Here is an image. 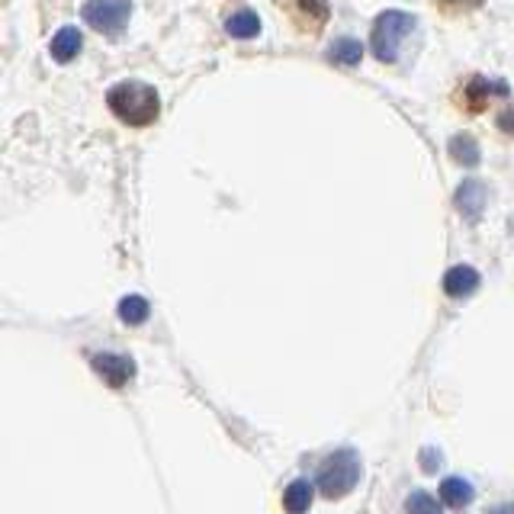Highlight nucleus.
<instances>
[{
	"label": "nucleus",
	"instance_id": "nucleus-1",
	"mask_svg": "<svg viewBox=\"0 0 514 514\" xmlns=\"http://www.w3.org/2000/svg\"><path fill=\"white\" fill-rule=\"evenodd\" d=\"M107 103L119 123L126 126H152L161 113V100H158V91L152 84H142V81H119L107 91Z\"/></svg>",
	"mask_w": 514,
	"mask_h": 514
},
{
	"label": "nucleus",
	"instance_id": "nucleus-2",
	"mask_svg": "<svg viewBox=\"0 0 514 514\" xmlns=\"http://www.w3.org/2000/svg\"><path fill=\"white\" fill-rule=\"evenodd\" d=\"M357 483H361V457L353 450L331 453L318 469V489H322L325 499H344Z\"/></svg>",
	"mask_w": 514,
	"mask_h": 514
},
{
	"label": "nucleus",
	"instance_id": "nucleus-3",
	"mask_svg": "<svg viewBox=\"0 0 514 514\" xmlns=\"http://www.w3.org/2000/svg\"><path fill=\"white\" fill-rule=\"evenodd\" d=\"M408 32H414V16L402 13V10H386V13H379V20L373 23V36H370L373 55H377L383 65H392L399 58V46Z\"/></svg>",
	"mask_w": 514,
	"mask_h": 514
},
{
	"label": "nucleus",
	"instance_id": "nucleus-4",
	"mask_svg": "<svg viewBox=\"0 0 514 514\" xmlns=\"http://www.w3.org/2000/svg\"><path fill=\"white\" fill-rule=\"evenodd\" d=\"M276 4H280V10L300 36H318L328 26L331 10L325 0H276Z\"/></svg>",
	"mask_w": 514,
	"mask_h": 514
},
{
	"label": "nucleus",
	"instance_id": "nucleus-5",
	"mask_svg": "<svg viewBox=\"0 0 514 514\" xmlns=\"http://www.w3.org/2000/svg\"><path fill=\"white\" fill-rule=\"evenodd\" d=\"M129 0H87L84 4V20L87 26H93L97 32H107V36H116L129 23Z\"/></svg>",
	"mask_w": 514,
	"mask_h": 514
},
{
	"label": "nucleus",
	"instance_id": "nucleus-6",
	"mask_svg": "<svg viewBox=\"0 0 514 514\" xmlns=\"http://www.w3.org/2000/svg\"><path fill=\"white\" fill-rule=\"evenodd\" d=\"M91 363L113 389H123V386L135 377V363H132L129 357H119V353H93Z\"/></svg>",
	"mask_w": 514,
	"mask_h": 514
},
{
	"label": "nucleus",
	"instance_id": "nucleus-7",
	"mask_svg": "<svg viewBox=\"0 0 514 514\" xmlns=\"http://www.w3.org/2000/svg\"><path fill=\"white\" fill-rule=\"evenodd\" d=\"M489 100H492V84L483 81V77H469L466 84H460L457 93H453V103H457L466 116L485 113V109H489Z\"/></svg>",
	"mask_w": 514,
	"mask_h": 514
},
{
	"label": "nucleus",
	"instance_id": "nucleus-8",
	"mask_svg": "<svg viewBox=\"0 0 514 514\" xmlns=\"http://www.w3.org/2000/svg\"><path fill=\"white\" fill-rule=\"evenodd\" d=\"M479 286V274L473 267H450L444 276V292L447 296H469Z\"/></svg>",
	"mask_w": 514,
	"mask_h": 514
},
{
	"label": "nucleus",
	"instance_id": "nucleus-9",
	"mask_svg": "<svg viewBox=\"0 0 514 514\" xmlns=\"http://www.w3.org/2000/svg\"><path fill=\"white\" fill-rule=\"evenodd\" d=\"M440 499H444L450 508H457V511H463L469 501L476 499V489H473L466 479L450 476V479H444V483H440Z\"/></svg>",
	"mask_w": 514,
	"mask_h": 514
},
{
	"label": "nucleus",
	"instance_id": "nucleus-10",
	"mask_svg": "<svg viewBox=\"0 0 514 514\" xmlns=\"http://www.w3.org/2000/svg\"><path fill=\"white\" fill-rule=\"evenodd\" d=\"M315 485L306 483V479H296V483L286 485L283 492V508L286 514H306L312 508V495H315Z\"/></svg>",
	"mask_w": 514,
	"mask_h": 514
},
{
	"label": "nucleus",
	"instance_id": "nucleus-11",
	"mask_svg": "<svg viewBox=\"0 0 514 514\" xmlns=\"http://www.w3.org/2000/svg\"><path fill=\"white\" fill-rule=\"evenodd\" d=\"M483 203H485V190L479 180H466V184L457 190V209H460L466 219H479Z\"/></svg>",
	"mask_w": 514,
	"mask_h": 514
},
{
	"label": "nucleus",
	"instance_id": "nucleus-12",
	"mask_svg": "<svg viewBox=\"0 0 514 514\" xmlns=\"http://www.w3.org/2000/svg\"><path fill=\"white\" fill-rule=\"evenodd\" d=\"M81 32L74 30V26H62V30L52 36V55L58 58V62H71L77 52H81Z\"/></svg>",
	"mask_w": 514,
	"mask_h": 514
},
{
	"label": "nucleus",
	"instance_id": "nucleus-13",
	"mask_svg": "<svg viewBox=\"0 0 514 514\" xmlns=\"http://www.w3.org/2000/svg\"><path fill=\"white\" fill-rule=\"evenodd\" d=\"M225 30L235 39H254L261 32V20H257V13H251V10H239V13H231L229 20H225Z\"/></svg>",
	"mask_w": 514,
	"mask_h": 514
},
{
	"label": "nucleus",
	"instance_id": "nucleus-14",
	"mask_svg": "<svg viewBox=\"0 0 514 514\" xmlns=\"http://www.w3.org/2000/svg\"><path fill=\"white\" fill-rule=\"evenodd\" d=\"M328 58L335 65H341V68H353V65H361L363 58V48L357 39H341V42H335L328 52Z\"/></svg>",
	"mask_w": 514,
	"mask_h": 514
},
{
	"label": "nucleus",
	"instance_id": "nucleus-15",
	"mask_svg": "<svg viewBox=\"0 0 514 514\" xmlns=\"http://www.w3.org/2000/svg\"><path fill=\"white\" fill-rule=\"evenodd\" d=\"M450 154H453V161H457V164H463V168H473V164L479 161V145L469 135H457L450 142Z\"/></svg>",
	"mask_w": 514,
	"mask_h": 514
},
{
	"label": "nucleus",
	"instance_id": "nucleus-16",
	"mask_svg": "<svg viewBox=\"0 0 514 514\" xmlns=\"http://www.w3.org/2000/svg\"><path fill=\"white\" fill-rule=\"evenodd\" d=\"M119 318H123L126 325H142L148 318V302L142 300V296H126V300L119 302Z\"/></svg>",
	"mask_w": 514,
	"mask_h": 514
},
{
	"label": "nucleus",
	"instance_id": "nucleus-17",
	"mask_svg": "<svg viewBox=\"0 0 514 514\" xmlns=\"http://www.w3.org/2000/svg\"><path fill=\"white\" fill-rule=\"evenodd\" d=\"M405 511L408 514H444L438 505V499H431L428 492H412L405 501Z\"/></svg>",
	"mask_w": 514,
	"mask_h": 514
},
{
	"label": "nucleus",
	"instance_id": "nucleus-18",
	"mask_svg": "<svg viewBox=\"0 0 514 514\" xmlns=\"http://www.w3.org/2000/svg\"><path fill=\"white\" fill-rule=\"evenodd\" d=\"M438 7L444 10L447 16H460V13H469V10L483 7V0H438Z\"/></svg>",
	"mask_w": 514,
	"mask_h": 514
},
{
	"label": "nucleus",
	"instance_id": "nucleus-19",
	"mask_svg": "<svg viewBox=\"0 0 514 514\" xmlns=\"http://www.w3.org/2000/svg\"><path fill=\"white\" fill-rule=\"evenodd\" d=\"M440 466V453L434 450H422V469L424 473H434V469Z\"/></svg>",
	"mask_w": 514,
	"mask_h": 514
},
{
	"label": "nucleus",
	"instance_id": "nucleus-20",
	"mask_svg": "<svg viewBox=\"0 0 514 514\" xmlns=\"http://www.w3.org/2000/svg\"><path fill=\"white\" fill-rule=\"evenodd\" d=\"M499 126H501L505 132H514V109H505V113H501Z\"/></svg>",
	"mask_w": 514,
	"mask_h": 514
},
{
	"label": "nucleus",
	"instance_id": "nucleus-21",
	"mask_svg": "<svg viewBox=\"0 0 514 514\" xmlns=\"http://www.w3.org/2000/svg\"><path fill=\"white\" fill-rule=\"evenodd\" d=\"M492 514H514V505H501V508H495Z\"/></svg>",
	"mask_w": 514,
	"mask_h": 514
}]
</instances>
